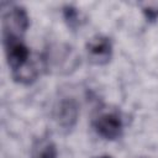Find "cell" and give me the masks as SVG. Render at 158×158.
<instances>
[{
	"instance_id": "cell-7",
	"label": "cell",
	"mask_w": 158,
	"mask_h": 158,
	"mask_svg": "<svg viewBox=\"0 0 158 158\" xmlns=\"http://www.w3.org/2000/svg\"><path fill=\"white\" fill-rule=\"evenodd\" d=\"M63 16L65 19V21L68 22V25L72 28H75L77 26H80V12L78 9H75L74 6L67 5L63 9Z\"/></svg>"
},
{
	"instance_id": "cell-2",
	"label": "cell",
	"mask_w": 158,
	"mask_h": 158,
	"mask_svg": "<svg viewBox=\"0 0 158 158\" xmlns=\"http://www.w3.org/2000/svg\"><path fill=\"white\" fill-rule=\"evenodd\" d=\"M28 15L22 6L11 5L2 14V33L22 36L28 28Z\"/></svg>"
},
{
	"instance_id": "cell-6",
	"label": "cell",
	"mask_w": 158,
	"mask_h": 158,
	"mask_svg": "<svg viewBox=\"0 0 158 158\" xmlns=\"http://www.w3.org/2000/svg\"><path fill=\"white\" fill-rule=\"evenodd\" d=\"M57 147L49 138H40L32 147L31 158H57Z\"/></svg>"
},
{
	"instance_id": "cell-4",
	"label": "cell",
	"mask_w": 158,
	"mask_h": 158,
	"mask_svg": "<svg viewBox=\"0 0 158 158\" xmlns=\"http://www.w3.org/2000/svg\"><path fill=\"white\" fill-rule=\"evenodd\" d=\"M88 57L91 63L104 65L110 62L112 57V43L105 36H95L86 44Z\"/></svg>"
},
{
	"instance_id": "cell-1",
	"label": "cell",
	"mask_w": 158,
	"mask_h": 158,
	"mask_svg": "<svg viewBox=\"0 0 158 158\" xmlns=\"http://www.w3.org/2000/svg\"><path fill=\"white\" fill-rule=\"evenodd\" d=\"M44 60L48 67L58 73H69L80 63L77 53L69 46H58L49 49Z\"/></svg>"
},
{
	"instance_id": "cell-8",
	"label": "cell",
	"mask_w": 158,
	"mask_h": 158,
	"mask_svg": "<svg viewBox=\"0 0 158 158\" xmlns=\"http://www.w3.org/2000/svg\"><path fill=\"white\" fill-rule=\"evenodd\" d=\"M142 11L148 21H154L158 19V5H147Z\"/></svg>"
},
{
	"instance_id": "cell-3",
	"label": "cell",
	"mask_w": 158,
	"mask_h": 158,
	"mask_svg": "<svg viewBox=\"0 0 158 158\" xmlns=\"http://www.w3.org/2000/svg\"><path fill=\"white\" fill-rule=\"evenodd\" d=\"M94 128L105 139H116L121 136L123 122L117 111L102 112L94 121Z\"/></svg>"
},
{
	"instance_id": "cell-9",
	"label": "cell",
	"mask_w": 158,
	"mask_h": 158,
	"mask_svg": "<svg viewBox=\"0 0 158 158\" xmlns=\"http://www.w3.org/2000/svg\"><path fill=\"white\" fill-rule=\"evenodd\" d=\"M98 158H111L110 156H101V157H98Z\"/></svg>"
},
{
	"instance_id": "cell-5",
	"label": "cell",
	"mask_w": 158,
	"mask_h": 158,
	"mask_svg": "<svg viewBox=\"0 0 158 158\" xmlns=\"http://www.w3.org/2000/svg\"><path fill=\"white\" fill-rule=\"evenodd\" d=\"M78 115H79V109H78V104L74 99L62 100L59 102L58 109H56L57 123L64 131H69L75 126Z\"/></svg>"
}]
</instances>
